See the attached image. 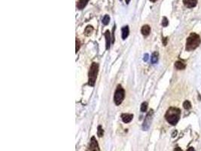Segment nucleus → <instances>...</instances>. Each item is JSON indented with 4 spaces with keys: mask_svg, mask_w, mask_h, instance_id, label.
<instances>
[{
    "mask_svg": "<svg viewBox=\"0 0 201 151\" xmlns=\"http://www.w3.org/2000/svg\"><path fill=\"white\" fill-rule=\"evenodd\" d=\"M180 115L181 110L179 108H176V107H169L167 111H166V115H165V118H166V121H167L169 124L175 126L179 122Z\"/></svg>",
    "mask_w": 201,
    "mask_h": 151,
    "instance_id": "1",
    "label": "nucleus"
},
{
    "mask_svg": "<svg viewBox=\"0 0 201 151\" xmlns=\"http://www.w3.org/2000/svg\"><path fill=\"white\" fill-rule=\"evenodd\" d=\"M201 39L199 35H197V33H191V35L188 37L187 39V42H186V51H193V50L196 49L199 45L200 44Z\"/></svg>",
    "mask_w": 201,
    "mask_h": 151,
    "instance_id": "2",
    "label": "nucleus"
},
{
    "mask_svg": "<svg viewBox=\"0 0 201 151\" xmlns=\"http://www.w3.org/2000/svg\"><path fill=\"white\" fill-rule=\"evenodd\" d=\"M99 71V64L97 63H92L88 74V84L90 86H94L97 80Z\"/></svg>",
    "mask_w": 201,
    "mask_h": 151,
    "instance_id": "3",
    "label": "nucleus"
},
{
    "mask_svg": "<svg viewBox=\"0 0 201 151\" xmlns=\"http://www.w3.org/2000/svg\"><path fill=\"white\" fill-rule=\"evenodd\" d=\"M125 97V91L122 88L120 85L117 86V89L115 90L114 95V102L117 106L120 105L123 102V99Z\"/></svg>",
    "mask_w": 201,
    "mask_h": 151,
    "instance_id": "4",
    "label": "nucleus"
},
{
    "mask_svg": "<svg viewBox=\"0 0 201 151\" xmlns=\"http://www.w3.org/2000/svg\"><path fill=\"white\" fill-rule=\"evenodd\" d=\"M153 114H154V111L153 110H151L148 113L147 116H146V119L144 120V123H143V129L144 131H147L148 129H149L151 126V123L152 121V117H153Z\"/></svg>",
    "mask_w": 201,
    "mask_h": 151,
    "instance_id": "5",
    "label": "nucleus"
},
{
    "mask_svg": "<svg viewBox=\"0 0 201 151\" xmlns=\"http://www.w3.org/2000/svg\"><path fill=\"white\" fill-rule=\"evenodd\" d=\"M87 151H100L98 142L94 137L92 138L91 140H90Z\"/></svg>",
    "mask_w": 201,
    "mask_h": 151,
    "instance_id": "6",
    "label": "nucleus"
},
{
    "mask_svg": "<svg viewBox=\"0 0 201 151\" xmlns=\"http://www.w3.org/2000/svg\"><path fill=\"white\" fill-rule=\"evenodd\" d=\"M133 118V114H129V113H123L121 115V119L124 123H129L131 122Z\"/></svg>",
    "mask_w": 201,
    "mask_h": 151,
    "instance_id": "7",
    "label": "nucleus"
},
{
    "mask_svg": "<svg viewBox=\"0 0 201 151\" xmlns=\"http://www.w3.org/2000/svg\"><path fill=\"white\" fill-rule=\"evenodd\" d=\"M183 3L188 8H194L197 4V0H183Z\"/></svg>",
    "mask_w": 201,
    "mask_h": 151,
    "instance_id": "8",
    "label": "nucleus"
},
{
    "mask_svg": "<svg viewBox=\"0 0 201 151\" xmlns=\"http://www.w3.org/2000/svg\"><path fill=\"white\" fill-rule=\"evenodd\" d=\"M105 38H106V49H109L110 44H111V36L109 30H106L105 33Z\"/></svg>",
    "mask_w": 201,
    "mask_h": 151,
    "instance_id": "9",
    "label": "nucleus"
},
{
    "mask_svg": "<svg viewBox=\"0 0 201 151\" xmlns=\"http://www.w3.org/2000/svg\"><path fill=\"white\" fill-rule=\"evenodd\" d=\"M121 32H122V34H121L122 39H126L128 37L129 33H130L128 26H124V27H122Z\"/></svg>",
    "mask_w": 201,
    "mask_h": 151,
    "instance_id": "10",
    "label": "nucleus"
},
{
    "mask_svg": "<svg viewBox=\"0 0 201 151\" xmlns=\"http://www.w3.org/2000/svg\"><path fill=\"white\" fill-rule=\"evenodd\" d=\"M151 31V27L149 25H144L141 29V33L143 36H147L149 35Z\"/></svg>",
    "mask_w": 201,
    "mask_h": 151,
    "instance_id": "11",
    "label": "nucleus"
},
{
    "mask_svg": "<svg viewBox=\"0 0 201 151\" xmlns=\"http://www.w3.org/2000/svg\"><path fill=\"white\" fill-rule=\"evenodd\" d=\"M89 0H79L78 2V4H77V8L80 10L83 9V8H85Z\"/></svg>",
    "mask_w": 201,
    "mask_h": 151,
    "instance_id": "12",
    "label": "nucleus"
},
{
    "mask_svg": "<svg viewBox=\"0 0 201 151\" xmlns=\"http://www.w3.org/2000/svg\"><path fill=\"white\" fill-rule=\"evenodd\" d=\"M185 67H186L185 64L183 62H182V61H176L175 63V67L177 70H184L185 68Z\"/></svg>",
    "mask_w": 201,
    "mask_h": 151,
    "instance_id": "13",
    "label": "nucleus"
},
{
    "mask_svg": "<svg viewBox=\"0 0 201 151\" xmlns=\"http://www.w3.org/2000/svg\"><path fill=\"white\" fill-rule=\"evenodd\" d=\"M93 31H94V28H93V27L90 25L87 26V27L85 28V30H84V35L88 36L91 35Z\"/></svg>",
    "mask_w": 201,
    "mask_h": 151,
    "instance_id": "14",
    "label": "nucleus"
},
{
    "mask_svg": "<svg viewBox=\"0 0 201 151\" xmlns=\"http://www.w3.org/2000/svg\"><path fill=\"white\" fill-rule=\"evenodd\" d=\"M151 60L152 64H156L157 62V60H158V53L157 51H155V52H154L152 54L151 57Z\"/></svg>",
    "mask_w": 201,
    "mask_h": 151,
    "instance_id": "15",
    "label": "nucleus"
},
{
    "mask_svg": "<svg viewBox=\"0 0 201 151\" xmlns=\"http://www.w3.org/2000/svg\"><path fill=\"white\" fill-rule=\"evenodd\" d=\"M110 21V17L108 15V14H106L104 16V18H103V21H102V22H103V24H104V25H108L109 24V23Z\"/></svg>",
    "mask_w": 201,
    "mask_h": 151,
    "instance_id": "16",
    "label": "nucleus"
},
{
    "mask_svg": "<svg viewBox=\"0 0 201 151\" xmlns=\"http://www.w3.org/2000/svg\"><path fill=\"white\" fill-rule=\"evenodd\" d=\"M103 135H104V131H103L101 126H99L98 129H97V135L100 138H102L103 136Z\"/></svg>",
    "mask_w": 201,
    "mask_h": 151,
    "instance_id": "17",
    "label": "nucleus"
},
{
    "mask_svg": "<svg viewBox=\"0 0 201 151\" xmlns=\"http://www.w3.org/2000/svg\"><path fill=\"white\" fill-rule=\"evenodd\" d=\"M183 107L184 108L186 109V110L190 109L191 107V104L190 101H188V100H185V101L183 103Z\"/></svg>",
    "mask_w": 201,
    "mask_h": 151,
    "instance_id": "18",
    "label": "nucleus"
},
{
    "mask_svg": "<svg viewBox=\"0 0 201 151\" xmlns=\"http://www.w3.org/2000/svg\"><path fill=\"white\" fill-rule=\"evenodd\" d=\"M148 109V103L147 102H143L141 105V111L142 112H146Z\"/></svg>",
    "mask_w": 201,
    "mask_h": 151,
    "instance_id": "19",
    "label": "nucleus"
},
{
    "mask_svg": "<svg viewBox=\"0 0 201 151\" xmlns=\"http://www.w3.org/2000/svg\"><path fill=\"white\" fill-rule=\"evenodd\" d=\"M80 45H81V43H80V41L78 39H76V48H75V52L77 53L78 51V50H79L80 48Z\"/></svg>",
    "mask_w": 201,
    "mask_h": 151,
    "instance_id": "20",
    "label": "nucleus"
},
{
    "mask_svg": "<svg viewBox=\"0 0 201 151\" xmlns=\"http://www.w3.org/2000/svg\"><path fill=\"white\" fill-rule=\"evenodd\" d=\"M168 24H169V21H168L167 18H163V21H162V25H163V27H167Z\"/></svg>",
    "mask_w": 201,
    "mask_h": 151,
    "instance_id": "21",
    "label": "nucleus"
},
{
    "mask_svg": "<svg viewBox=\"0 0 201 151\" xmlns=\"http://www.w3.org/2000/svg\"><path fill=\"white\" fill-rule=\"evenodd\" d=\"M143 60H144V61H147L148 60H149V54H146L144 55V58H143Z\"/></svg>",
    "mask_w": 201,
    "mask_h": 151,
    "instance_id": "22",
    "label": "nucleus"
},
{
    "mask_svg": "<svg viewBox=\"0 0 201 151\" xmlns=\"http://www.w3.org/2000/svg\"><path fill=\"white\" fill-rule=\"evenodd\" d=\"M115 30V26L114 27V28H113V33H114V30ZM115 42V36L114 34H113V36H112V42Z\"/></svg>",
    "mask_w": 201,
    "mask_h": 151,
    "instance_id": "23",
    "label": "nucleus"
},
{
    "mask_svg": "<svg viewBox=\"0 0 201 151\" xmlns=\"http://www.w3.org/2000/svg\"><path fill=\"white\" fill-rule=\"evenodd\" d=\"M187 151H195V150H194V148L192 147H189Z\"/></svg>",
    "mask_w": 201,
    "mask_h": 151,
    "instance_id": "24",
    "label": "nucleus"
},
{
    "mask_svg": "<svg viewBox=\"0 0 201 151\" xmlns=\"http://www.w3.org/2000/svg\"><path fill=\"white\" fill-rule=\"evenodd\" d=\"M175 151H182V150L179 147H176V149H175Z\"/></svg>",
    "mask_w": 201,
    "mask_h": 151,
    "instance_id": "25",
    "label": "nucleus"
},
{
    "mask_svg": "<svg viewBox=\"0 0 201 151\" xmlns=\"http://www.w3.org/2000/svg\"><path fill=\"white\" fill-rule=\"evenodd\" d=\"M125 1H126V4H127V5L130 3V0H125Z\"/></svg>",
    "mask_w": 201,
    "mask_h": 151,
    "instance_id": "26",
    "label": "nucleus"
},
{
    "mask_svg": "<svg viewBox=\"0 0 201 151\" xmlns=\"http://www.w3.org/2000/svg\"><path fill=\"white\" fill-rule=\"evenodd\" d=\"M151 2H155L156 1H157V0H150Z\"/></svg>",
    "mask_w": 201,
    "mask_h": 151,
    "instance_id": "27",
    "label": "nucleus"
},
{
    "mask_svg": "<svg viewBox=\"0 0 201 151\" xmlns=\"http://www.w3.org/2000/svg\"><path fill=\"white\" fill-rule=\"evenodd\" d=\"M120 1H121V0H120Z\"/></svg>",
    "mask_w": 201,
    "mask_h": 151,
    "instance_id": "28",
    "label": "nucleus"
}]
</instances>
